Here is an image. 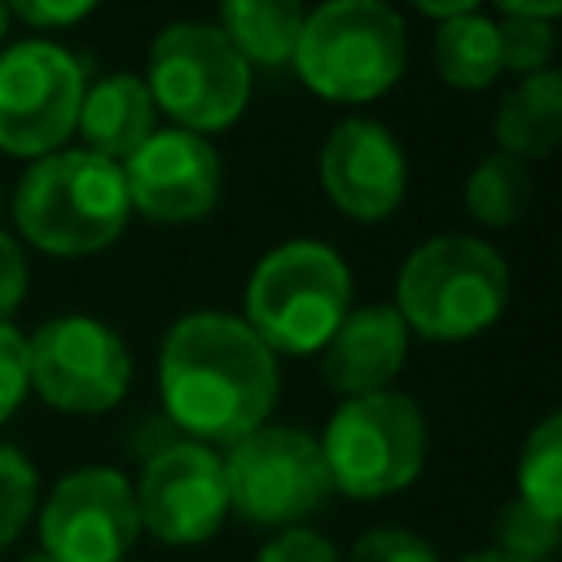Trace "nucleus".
<instances>
[{
    "label": "nucleus",
    "instance_id": "obj_1",
    "mask_svg": "<svg viewBox=\"0 0 562 562\" xmlns=\"http://www.w3.org/2000/svg\"><path fill=\"white\" fill-rule=\"evenodd\" d=\"M158 395L193 443H237L268 426L281 395V364L241 316L189 312L162 338Z\"/></svg>",
    "mask_w": 562,
    "mask_h": 562
},
{
    "label": "nucleus",
    "instance_id": "obj_2",
    "mask_svg": "<svg viewBox=\"0 0 562 562\" xmlns=\"http://www.w3.org/2000/svg\"><path fill=\"white\" fill-rule=\"evenodd\" d=\"M132 202L119 162L88 149H57L35 158L13 189V220L44 255H97L127 228Z\"/></svg>",
    "mask_w": 562,
    "mask_h": 562
},
{
    "label": "nucleus",
    "instance_id": "obj_3",
    "mask_svg": "<svg viewBox=\"0 0 562 562\" xmlns=\"http://www.w3.org/2000/svg\"><path fill=\"white\" fill-rule=\"evenodd\" d=\"M509 303L505 259L465 233H443L422 241L395 281V312L408 334L435 342H461L501 321Z\"/></svg>",
    "mask_w": 562,
    "mask_h": 562
},
{
    "label": "nucleus",
    "instance_id": "obj_4",
    "mask_svg": "<svg viewBox=\"0 0 562 562\" xmlns=\"http://www.w3.org/2000/svg\"><path fill=\"white\" fill-rule=\"evenodd\" d=\"M351 312V272L325 241L294 237L268 250L246 281V325L277 356H312Z\"/></svg>",
    "mask_w": 562,
    "mask_h": 562
},
{
    "label": "nucleus",
    "instance_id": "obj_5",
    "mask_svg": "<svg viewBox=\"0 0 562 562\" xmlns=\"http://www.w3.org/2000/svg\"><path fill=\"white\" fill-rule=\"evenodd\" d=\"M408 61L404 18L382 0H329L303 18L294 75L325 101H373Z\"/></svg>",
    "mask_w": 562,
    "mask_h": 562
},
{
    "label": "nucleus",
    "instance_id": "obj_6",
    "mask_svg": "<svg viewBox=\"0 0 562 562\" xmlns=\"http://www.w3.org/2000/svg\"><path fill=\"white\" fill-rule=\"evenodd\" d=\"M154 110L176 119L180 132H224L246 114L250 66L215 22H171L149 44L145 75Z\"/></svg>",
    "mask_w": 562,
    "mask_h": 562
},
{
    "label": "nucleus",
    "instance_id": "obj_7",
    "mask_svg": "<svg viewBox=\"0 0 562 562\" xmlns=\"http://www.w3.org/2000/svg\"><path fill=\"white\" fill-rule=\"evenodd\" d=\"M329 483L342 496L378 501L408 487L426 465V417L400 391L356 395L316 439Z\"/></svg>",
    "mask_w": 562,
    "mask_h": 562
},
{
    "label": "nucleus",
    "instance_id": "obj_8",
    "mask_svg": "<svg viewBox=\"0 0 562 562\" xmlns=\"http://www.w3.org/2000/svg\"><path fill=\"white\" fill-rule=\"evenodd\" d=\"M220 461L228 509L259 527H294L334 496L321 443L299 426L268 422L246 439L228 443Z\"/></svg>",
    "mask_w": 562,
    "mask_h": 562
},
{
    "label": "nucleus",
    "instance_id": "obj_9",
    "mask_svg": "<svg viewBox=\"0 0 562 562\" xmlns=\"http://www.w3.org/2000/svg\"><path fill=\"white\" fill-rule=\"evenodd\" d=\"M83 66L53 40H22L0 53V149L13 158L57 154L83 101Z\"/></svg>",
    "mask_w": 562,
    "mask_h": 562
},
{
    "label": "nucleus",
    "instance_id": "obj_10",
    "mask_svg": "<svg viewBox=\"0 0 562 562\" xmlns=\"http://www.w3.org/2000/svg\"><path fill=\"white\" fill-rule=\"evenodd\" d=\"M26 382L61 413H105L132 386V356L110 325L53 316L26 338Z\"/></svg>",
    "mask_w": 562,
    "mask_h": 562
},
{
    "label": "nucleus",
    "instance_id": "obj_11",
    "mask_svg": "<svg viewBox=\"0 0 562 562\" xmlns=\"http://www.w3.org/2000/svg\"><path fill=\"white\" fill-rule=\"evenodd\" d=\"M140 536L132 483L110 465L66 474L40 509V553L53 562H123Z\"/></svg>",
    "mask_w": 562,
    "mask_h": 562
},
{
    "label": "nucleus",
    "instance_id": "obj_12",
    "mask_svg": "<svg viewBox=\"0 0 562 562\" xmlns=\"http://www.w3.org/2000/svg\"><path fill=\"white\" fill-rule=\"evenodd\" d=\"M140 527L162 544H202L220 531L228 514L224 461L206 443H167L158 448L140 483H132Z\"/></svg>",
    "mask_w": 562,
    "mask_h": 562
},
{
    "label": "nucleus",
    "instance_id": "obj_13",
    "mask_svg": "<svg viewBox=\"0 0 562 562\" xmlns=\"http://www.w3.org/2000/svg\"><path fill=\"white\" fill-rule=\"evenodd\" d=\"M132 211L154 224H189L202 220L220 202V154L206 136L162 127L132 158L119 162Z\"/></svg>",
    "mask_w": 562,
    "mask_h": 562
},
{
    "label": "nucleus",
    "instance_id": "obj_14",
    "mask_svg": "<svg viewBox=\"0 0 562 562\" xmlns=\"http://www.w3.org/2000/svg\"><path fill=\"white\" fill-rule=\"evenodd\" d=\"M321 184L342 215L373 224L404 202L408 162L382 123L342 119L321 145Z\"/></svg>",
    "mask_w": 562,
    "mask_h": 562
},
{
    "label": "nucleus",
    "instance_id": "obj_15",
    "mask_svg": "<svg viewBox=\"0 0 562 562\" xmlns=\"http://www.w3.org/2000/svg\"><path fill=\"white\" fill-rule=\"evenodd\" d=\"M404 356H408V325L400 321V312L391 303H364L351 307L321 347V373L347 400L378 395L391 391L395 373L404 369Z\"/></svg>",
    "mask_w": 562,
    "mask_h": 562
},
{
    "label": "nucleus",
    "instance_id": "obj_16",
    "mask_svg": "<svg viewBox=\"0 0 562 562\" xmlns=\"http://www.w3.org/2000/svg\"><path fill=\"white\" fill-rule=\"evenodd\" d=\"M154 119H158V110H154L140 75H105L101 83H92L83 92L75 127L83 132L88 154H97L105 162H123L158 132Z\"/></svg>",
    "mask_w": 562,
    "mask_h": 562
},
{
    "label": "nucleus",
    "instance_id": "obj_17",
    "mask_svg": "<svg viewBox=\"0 0 562 562\" xmlns=\"http://www.w3.org/2000/svg\"><path fill=\"white\" fill-rule=\"evenodd\" d=\"M492 136L501 145L496 154H509L518 162L549 158L562 140V75L540 70L518 79V88H509L496 105Z\"/></svg>",
    "mask_w": 562,
    "mask_h": 562
},
{
    "label": "nucleus",
    "instance_id": "obj_18",
    "mask_svg": "<svg viewBox=\"0 0 562 562\" xmlns=\"http://www.w3.org/2000/svg\"><path fill=\"white\" fill-rule=\"evenodd\" d=\"M303 9L294 0H228L220 9V31L224 40L237 48V57L246 66H290L294 61V44L303 31Z\"/></svg>",
    "mask_w": 562,
    "mask_h": 562
},
{
    "label": "nucleus",
    "instance_id": "obj_19",
    "mask_svg": "<svg viewBox=\"0 0 562 562\" xmlns=\"http://www.w3.org/2000/svg\"><path fill=\"white\" fill-rule=\"evenodd\" d=\"M435 70L448 88L461 92H483L501 75V44H496V18L470 9L452 22L435 26Z\"/></svg>",
    "mask_w": 562,
    "mask_h": 562
},
{
    "label": "nucleus",
    "instance_id": "obj_20",
    "mask_svg": "<svg viewBox=\"0 0 562 562\" xmlns=\"http://www.w3.org/2000/svg\"><path fill=\"white\" fill-rule=\"evenodd\" d=\"M531 202V171L509 154H487L465 180V211L483 228H509Z\"/></svg>",
    "mask_w": 562,
    "mask_h": 562
},
{
    "label": "nucleus",
    "instance_id": "obj_21",
    "mask_svg": "<svg viewBox=\"0 0 562 562\" xmlns=\"http://www.w3.org/2000/svg\"><path fill=\"white\" fill-rule=\"evenodd\" d=\"M562 13L558 0L544 4H522L505 0L496 18V44H501V70L514 75H540L553 61V18Z\"/></svg>",
    "mask_w": 562,
    "mask_h": 562
},
{
    "label": "nucleus",
    "instance_id": "obj_22",
    "mask_svg": "<svg viewBox=\"0 0 562 562\" xmlns=\"http://www.w3.org/2000/svg\"><path fill=\"white\" fill-rule=\"evenodd\" d=\"M518 501L544 518L562 514V417L549 413L518 452Z\"/></svg>",
    "mask_w": 562,
    "mask_h": 562
},
{
    "label": "nucleus",
    "instance_id": "obj_23",
    "mask_svg": "<svg viewBox=\"0 0 562 562\" xmlns=\"http://www.w3.org/2000/svg\"><path fill=\"white\" fill-rule=\"evenodd\" d=\"M562 544L558 518H544L540 509H531L527 501H509L496 518V549L518 558V562H549Z\"/></svg>",
    "mask_w": 562,
    "mask_h": 562
},
{
    "label": "nucleus",
    "instance_id": "obj_24",
    "mask_svg": "<svg viewBox=\"0 0 562 562\" xmlns=\"http://www.w3.org/2000/svg\"><path fill=\"white\" fill-rule=\"evenodd\" d=\"M35 492H40V479H35V465L0 443V549L13 544L22 536V527L31 522L35 514Z\"/></svg>",
    "mask_w": 562,
    "mask_h": 562
},
{
    "label": "nucleus",
    "instance_id": "obj_25",
    "mask_svg": "<svg viewBox=\"0 0 562 562\" xmlns=\"http://www.w3.org/2000/svg\"><path fill=\"white\" fill-rule=\"evenodd\" d=\"M351 562H439V553L408 527H373L351 544Z\"/></svg>",
    "mask_w": 562,
    "mask_h": 562
},
{
    "label": "nucleus",
    "instance_id": "obj_26",
    "mask_svg": "<svg viewBox=\"0 0 562 562\" xmlns=\"http://www.w3.org/2000/svg\"><path fill=\"white\" fill-rule=\"evenodd\" d=\"M26 391H31V382H26V338L4 321L0 325V426L18 413Z\"/></svg>",
    "mask_w": 562,
    "mask_h": 562
},
{
    "label": "nucleus",
    "instance_id": "obj_27",
    "mask_svg": "<svg viewBox=\"0 0 562 562\" xmlns=\"http://www.w3.org/2000/svg\"><path fill=\"white\" fill-rule=\"evenodd\" d=\"M255 562H342V558H338V549L321 531H312V527H285V531H277L259 549Z\"/></svg>",
    "mask_w": 562,
    "mask_h": 562
},
{
    "label": "nucleus",
    "instance_id": "obj_28",
    "mask_svg": "<svg viewBox=\"0 0 562 562\" xmlns=\"http://www.w3.org/2000/svg\"><path fill=\"white\" fill-rule=\"evenodd\" d=\"M4 9H9V18L26 22L35 31H61V26L83 22L92 13V0H61V4H53V0H18V4H4Z\"/></svg>",
    "mask_w": 562,
    "mask_h": 562
},
{
    "label": "nucleus",
    "instance_id": "obj_29",
    "mask_svg": "<svg viewBox=\"0 0 562 562\" xmlns=\"http://www.w3.org/2000/svg\"><path fill=\"white\" fill-rule=\"evenodd\" d=\"M22 299H26V250L18 237H9L0 228V325H4V316L18 312Z\"/></svg>",
    "mask_w": 562,
    "mask_h": 562
},
{
    "label": "nucleus",
    "instance_id": "obj_30",
    "mask_svg": "<svg viewBox=\"0 0 562 562\" xmlns=\"http://www.w3.org/2000/svg\"><path fill=\"white\" fill-rule=\"evenodd\" d=\"M461 562H518V558H509V553H501V549H479V553H470V558H461Z\"/></svg>",
    "mask_w": 562,
    "mask_h": 562
},
{
    "label": "nucleus",
    "instance_id": "obj_31",
    "mask_svg": "<svg viewBox=\"0 0 562 562\" xmlns=\"http://www.w3.org/2000/svg\"><path fill=\"white\" fill-rule=\"evenodd\" d=\"M4 35H9V9L0 4V40H4Z\"/></svg>",
    "mask_w": 562,
    "mask_h": 562
},
{
    "label": "nucleus",
    "instance_id": "obj_32",
    "mask_svg": "<svg viewBox=\"0 0 562 562\" xmlns=\"http://www.w3.org/2000/svg\"><path fill=\"white\" fill-rule=\"evenodd\" d=\"M18 562H53L48 553H26V558H18Z\"/></svg>",
    "mask_w": 562,
    "mask_h": 562
}]
</instances>
